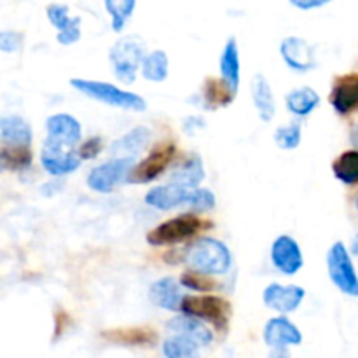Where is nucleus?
<instances>
[{
	"label": "nucleus",
	"mask_w": 358,
	"mask_h": 358,
	"mask_svg": "<svg viewBox=\"0 0 358 358\" xmlns=\"http://www.w3.org/2000/svg\"><path fill=\"white\" fill-rule=\"evenodd\" d=\"M145 205L150 208L168 212L178 206H189L196 212H208L217 205V198L210 189H187L175 184L156 185L145 194Z\"/></svg>",
	"instance_id": "f257e3e1"
},
{
	"label": "nucleus",
	"mask_w": 358,
	"mask_h": 358,
	"mask_svg": "<svg viewBox=\"0 0 358 358\" xmlns=\"http://www.w3.org/2000/svg\"><path fill=\"white\" fill-rule=\"evenodd\" d=\"M184 261L192 271L206 276L226 275L233 268V254L224 241L203 236L192 241L184 252Z\"/></svg>",
	"instance_id": "f03ea898"
},
{
	"label": "nucleus",
	"mask_w": 358,
	"mask_h": 358,
	"mask_svg": "<svg viewBox=\"0 0 358 358\" xmlns=\"http://www.w3.org/2000/svg\"><path fill=\"white\" fill-rule=\"evenodd\" d=\"M70 86L79 91V93L86 94L91 100H96L100 103L110 105V107L115 108H122V110L143 112L147 108L145 98L133 93V91L122 90V87L115 86V84L103 83V80L73 77V79H70Z\"/></svg>",
	"instance_id": "7ed1b4c3"
},
{
	"label": "nucleus",
	"mask_w": 358,
	"mask_h": 358,
	"mask_svg": "<svg viewBox=\"0 0 358 358\" xmlns=\"http://www.w3.org/2000/svg\"><path fill=\"white\" fill-rule=\"evenodd\" d=\"M145 55V42L136 35H124L115 41L108 51V59L115 77L124 84L135 83Z\"/></svg>",
	"instance_id": "20e7f679"
},
{
	"label": "nucleus",
	"mask_w": 358,
	"mask_h": 358,
	"mask_svg": "<svg viewBox=\"0 0 358 358\" xmlns=\"http://www.w3.org/2000/svg\"><path fill=\"white\" fill-rule=\"evenodd\" d=\"M182 315L196 318L203 324H212L217 329H226L229 325L233 306L229 301L213 294H201V296H184L180 304Z\"/></svg>",
	"instance_id": "39448f33"
},
{
	"label": "nucleus",
	"mask_w": 358,
	"mask_h": 358,
	"mask_svg": "<svg viewBox=\"0 0 358 358\" xmlns=\"http://www.w3.org/2000/svg\"><path fill=\"white\" fill-rule=\"evenodd\" d=\"M205 220L199 219L194 213H180L177 217L157 224L154 229L147 233V243L152 247H164V245L182 243V241L194 238L206 227Z\"/></svg>",
	"instance_id": "423d86ee"
},
{
	"label": "nucleus",
	"mask_w": 358,
	"mask_h": 358,
	"mask_svg": "<svg viewBox=\"0 0 358 358\" xmlns=\"http://www.w3.org/2000/svg\"><path fill=\"white\" fill-rule=\"evenodd\" d=\"M327 271L332 283L350 297H358V275L352 255L343 241H336L327 252Z\"/></svg>",
	"instance_id": "0eeeda50"
},
{
	"label": "nucleus",
	"mask_w": 358,
	"mask_h": 358,
	"mask_svg": "<svg viewBox=\"0 0 358 358\" xmlns=\"http://www.w3.org/2000/svg\"><path fill=\"white\" fill-rule=\"evenodd\" d=\"M80 140H83V124L76 115L58 112L45 119L44 145L63 150H77Z\"/></svg>",
	"instance_id": "6e6552de"
},
{
	"label": "nucleus",
	"mask_w": 358,
	"mask_h": 358,
	"mask_svg": "<svg viewBox=\"0 0 358 358\" xmlns=\"http://www.w3.org/2000/svg\"><path fill=\"white\" fill-rule=\"evenodd\" d=\"M133 166H135V159H129V157H114V159L105 161L90 170L86 177L87 187L94 192L108 194L119 184L128 182V175Z\"/></svg>",
	"instance_id": "1a4fd4ad"
},
{
	"label": "nucleus",
	"mask_w": 358,
	"mask_h": 358,
	"mask_svg": "<svg viewBox=\"0 0 358 358\" xmlns=\"http://www.w3.org/2000/svg\"><path fill=\"white\" fill-rule=\"evenodd\" d=\"M177 154V145L171 142L161 143L154 147L150 154H147L140 163H135L128 175V182L131 184H149L166 171Z\"/></svg>",
	"instance_id": "9d476101"
},
{
	"label": "nucleus",
	"mask_w": 358,
	"mask_h": 358,
	"mask_svg": "<svg viewBox=\"0 0 358 358\" xmlns=\"http://www.w3.org/2000/svg\"><path fill=\"white\" fill-rule=\"evenodd\" d=\"M269 257H271L275 269L287 276L297 275L304 266L301 245L290 234H280L275 238V241L271 243V250H269Z\"/></svg>",
	"instance_id": "9b49d317"
},
{
	"label": "nucleus",
	"mask_w": 358,
	"mask_h": 358,
	"mask_svg": "<svg viewBox=\"0 0 358 358\" xmlns=\"http://www.w3.org/2000/svg\"><path fill=\"white\" fill-rule=\"evenodd\" d=\"M280 55H282L285 65L294 72H310V70L317 69L318 65L313 44H310L306 38L297 37V35L283 38L282 44H280Z\"/></svg>",
	"instance_id": "f8f14e48"
},
{
	"label": "nucleus",
	"mask_w": 358,
	"mask_h": 358,
	"mask_svg": "<svg viewBox=\"0 0 358 358\" xmlns=\"http://www.w3.org/2000/svg\"><path fill=\"white\" fill-rule=\"evenodd\" d=\"M306 290L299 285H283V283H269L262 292V301L266 308L276 311L282 317L294 313L303 304Z\"/></svg>",
	"instance_id": "ddd939ff"
},
{
	"label": "nucleus",
	"mask_w": 358,
	"mask_h": 358,
	"mask_svg": "<svg viewBox=\"0 0 358 358\" xmlns=\"http://www.w3.org/2000/svg\"><path fill=\"white\" fill-rule=\"evenodd\" d=\"M45 16L49 23L58 30L56 41L62 45H72L80 38V16H70V9L65 3H49L45 7Z\"/></svg>",
	"instance_id": "4468645a"
},
{
	"label": "nucleus",
	"mask_w": 358,
	"mask_h": 358,
	"mask_svg": "<svg viewBox=\"0 0 358 358\" xmlns=\"http://www.w3.org/2000/svg\"><path fill=\"white\" fill-rule=\"evenodd\" d=\"M262 339L269 348H289L303 343V332L294 322H290V318L278 315L266 322Z\"/></svg>",
	"instance_id": "2eb2a0df"
},
{
	"label": "nucleus",
	"mask_w": 358,
	"mask_h": 358,
	"mask_svg": "<svg viewBox=\"0 0 358 358\" xmlns=\"http://www.w3.org/2000/svg\"><path fill=\"white\" fill-rule=\"evenodd\" d=\"M168 331L177 338L185 339V341L192 343L198 348H208L213 343V332L203 322L196 320V318L187 317V315H177L168 322Z\"/></svg>",
	"instance_id": "dca6fc26"
},
{
	"label": "nucleus",
	"mask_w": 358,
	"mask_h": 358,
	"mask_svg": "<svg viewBox=\"0 0 358 358\" xmlns=\"http://www.w3.org/2000/svg\"><path fill=\"white\" fill-rule=\"evenodd\" d=\"M41 164L52 177H65V175H70L79 170L83 161L77 156V150L55 149V147L42 143Z\"/></svg>",
	"instance_id": "f3484780"
},
{
	"label": "nucleus",
	"mask_w": 358,
	"mask_h": 358,
	"mask_svg": "<svg viewBox=\"0 0 358 358\" xmlns=\"http://www.w3.org/2000/svg\"><path fill=\"white\" fill-rule=\"evenodd\" d=\"M219 69L222 83L236 96L241 83V62L236 37H229L226 44H224V49L219 58Z\"/></svg>",
	"instance_id": "a211bd4d"
},
{
	"label": "nucleus",
	"mask_w": 358,
	"mask_h": 358,
	"mask_svg": "<svg viewBox=\"0 0 358 358\" xmlns=\"http://www.w3.org/2000/svg\"><path fill=\"white\" fill-rule=\"evenodd\" d=\"M338 114L346 115L358 108V73H346L336 79L329 98Z\"/></svg>",
	"instance_id": "6ab92c4d"
},
{
	"label": "nucleus",
	"mask_w": 358,
	"mask_h": 358,
	"mask_svg": "<svg viewBox=\"0 0 358 358\" xmlns=\"http://www.w3.org/2000/svg\"><path fill=\"white\" fill-rule=\"evenodd\" d=\"M149 299L154 306L166 311H180L182 299H184V290L180 283L171 276L156 280L149 289Z\"/></svg>",
	"instance_id": "aec40b11"
},
{
	"label": "nucleus",
	"mask_w": 358,
	"mask_h": 358,
	"mask_svg": "<svg viewBox=\"0 0 358 358\" xmlns=\"http://www.w3.org/2000/svg\"><path fill=\"white\" fill-rule=\"evenodd\" d=\"M0 138L7 143V147L28 149L34 138V131L30 122L21 115H3L0 117Z\"/></svg>",
	"instance_id": "412c9836"
},
{
	"label": "nucleus",
	"mask_w": 358,
	"mask_h": 358,
	"mask_svg": "<svg viewBox=\"0 0 358 358\" xmlns=\"http://www.w3.org/2000/svg\"><path fill=\"white\" fill-rule=\"evenodd\" d=\"M205 177L206 171L203 157L199 154L192 152L177 168H173V171L170 175V184L187 189H198L199 184L205 180Z\"/></svg>",
	"instance_id": "4be33fe9"
},
{
	"label": "nucleus",
	"mask_w": 358,
	"mask_h": 358,
	"mask_svg": "<svg viewBox=\"0 0 358 358\" xmlns=\"http://www.w3.org/2000/svg\"><path fill=\"white\" fill-rule=\"evenodd\" d=\"M250 91L252 100H254L255 110H257L259 117H261L262 121L269 122L276 114V101L268 77L261 72L255 73V76L252 77Z\"/></svg>",
	"instance_id": "5701e85b"
},
{
	"label": "nucleus",
	"mask_w": 358,
	"mask_h": 358,
	"mask_svg": "<svg viewBox=\"0 0 358 358\" xmlns=\"http://www.w3.org/2000/svg\"><path fill=\"white\" fill-rule=\"evenodd\" d=\"M149 140L150 129L147 128V126H135V128L129 129L128 133L119 136V138L110 145V150L117 157H129V159H135V157L145 149Z\"/></svg>",
	"instance_id": "b1692460"
},
{
	"label": "nucleus",
	"mask_w": 358,
	"mask_h": 358,
	"mask_svg": "<svg viewBox=\"0 0 358 358\" xmlns=\"http://www.w3.org/2000/svg\"><path fill=\"white\" fill-rule=\"evenodd\" d=\"M320 105V94L310 86L294 87L285 94V107L296 117H308Z\"/></svg>",
	"instance_id": "393cba45"
},
{
	"label": "nucleus",
	"mask_w": 358,
	"mask_h": 358,
	"mask_svg": "<svg viewBox=\"0 0 358 358\" xmlns=\"http://www.w3.org/2000/svg\"><path fill=\"white\" fill-rule=\"evenodd\" d=\"M103 338L117 345L128 346H145L156 343V332L147 327H126V329H112L103 332Z\"/></svg>",
	"instance_id": "a878e982"
},
{
	"label": "nucleus",
	"mask_w": 358,
	"mask_h": 358,
	"mask_svg": "<svg viewBox=\"0 0 358 358\" xmlns=\"http://www.w3.org/2000/svg\"><path fill=\"white\" fill-rule=\"evenodd\" d=\"M140 70H142L143 79L150 80V83H164L170 73V58H168L166 51L154 49V51L147 52L143 56Z\"/></svg>",
	"instance_id": "bb28decb"
},
{
	"label": "nucleus",
	"mask_w": 358,
	"mask_h": 358,
	"mask_svg": "<svg viewBox=\"0 0 358 358\" xmlns=\"http://www.w3.org/2000/svg\"><path fill=\"white\" fill-rule=\"evenodd\" d=\"M332 171L339 182L346 185L358 184V150H346L332 163Z\"/></svg>",
	"instance_id": "cd10ccee"
},
{
	"label": "nucleus",
	"mask_w": 358,
	"mask_h": 358,
	"mask_svg": "<svg viewBox=\"0 0 358 358\" xmlns=\"http://www.w3.org/2000/svg\"><path fill=\"white\" fill-rule=\"evenodd\" d=\"M103 6L110 16V27L115 34L124 30L126 23L133 16V10L136 9L135 0H105Z\"/></svg>",
	"instance_id": "c85d7f7f"
},
{
	"label": "nucleus",
	"mask_w": 358,
	"mask_h": 358,
	"mask_svg": "<svg viewBox=\"0 0 358 358\" xmlns=\"http://www.w3.org/2000/svg\"><path fill=\"white\" fill-rule=\"evenodd\" d=\"M203 100H205V107L208 108L226 107L234 100V94L227 90L222 80L208 79L205 83V90H203Z\"/></svg>",
	"instance_id": "c756f323"
},
{
	"label": "nucleus",
	"mask_w": 358,
	"mask_h": 358,
	"mask_svg": "<svg viewBox=\"0 0 358 358\" xmlns=\"http://www.w3.org/2000/svg\"><path fill=\"white\" fill-rule=\"evenodd\" d=\"M164 358H201V352L196 345L185 341V339L171 336L163 343Z\"/></svg>",
	"instance_id": "7c9ffc66"
},
{
	"label": "nucleus",
	"mask_w": 358,
	"mask_h": 358,
	"mask_svg": "<svg viewBox=\"0 0 358 358\" xmlns=\"http://www.w3.org/2000/svg\"><path fill=\"white\" fill-rule=\"evenodd\" d=\"M273 138L275 143L283 150H294L301 145V140H303V128H301L299 122H290V124H283L280 128H276V131L273 133Z\"/></svg>",
	"instance_id": "2f4dec72"
},
{
	"label": "nucleus",
	"mask_w": 358,
	"mask_h": 358,
	"mask_svg": "<svg viewBox=\"0 0 358 358\" xmlns=\"http://www.w3.org/2000/svg\"><path fill=\"white\" fill-rule=\"evenodd\" d=\"M31 164V154L28 149L6 147L0 150V170H23Z\"/></svg>",
	"instance_id": "473e14b6"
},
{
	"label": "nucleus",
	"mask_w": 358,
	"mask_h": 358,
	"mask_svg": "<svg viewBox=\"0 0 358 358\" xmlns=\"http://www.w3.org/2000/svg\"><path fill=\"white\" fill-rule=\"evenodd\" d=\"M178 283H180V287H184V289L201 294H210L212 290L217 289V283L213 282L210 276L201 275V273L198 271H192V269L182 273L180 282Z\"/></svg>",
	"instance_id": "72a5a7b5"
},
{
	"label": "nucleus",
	"mask_w": 358,
	"mask_h": 358,
	"mask_svg": "<svg viewBox=\"0 0 358 358\" xmlns=\"http://www.w3.org/2000/svg\"><path fill=\"white\" fill-rule=\"evenodd\" d=\"M101 149H103V140L100 136H91L80 143L79 149H77V156L80 157V161L94 159L101 152Z\"/></svg>",
	"instance_id": "f704fd0d"
},
{
	"label": "nucleus",
	"mask_w": 358,
	"mask_h": 358,
	"mask_svg": "<svg viewBox=\"0 0 358 358\" xmlns=\"http://www.w3.org/2000/svg\"><path fill=\"white\" fill-rule=\"evenodd\" d=\"M23 42V34L16 30H3L0 31V51L14 52L21 48Z\"/></svg>",
	"instance_id": "c9c22d12"
},
{
	"label": "nucleus",
	"mask_w": 358,
	"mask_h": 358,
	"mask_svg": "<svg viewBox=\"0 0 358 358\" xmlns=\"http://www.w3.org/2000/svg\"><path fill=\"white\" fill-rule=\"evenodd\" d=\"M182 128H184V131L187 135H196V133L203 131L206 128V121L203 115H187L184 119V122H182Z\"/></svg>",
	"instance_id": "e433bc0d"
},
{
	"label": "nucleus",
	"mask_w": 358,
	"mask_h": 358,
	"mask_svg": "<svg viewBox=\"0 0 358 358\" xmlns=\"http://www.w3.org/2000/svg\"><path fill=\"white\" fill-rule=\"evenodd\" d=\"M294 7L301 10H313V9H320V7L327 6V0H290Z\"/></svg>",
	"instance_id": "4c0bfd02"
},
{
	"label": "nucleus",
	"mask_w": 358,
	"mask_h": 358,
	"mask_svg": "<svg viewBox=\"0 0 358 358\" xmlns=\"http://www.w3.org/2000/svg\"><path fill=\"white\" fill-rule=\"evenodd\" d=\"M268 358H292V355H290L289 348H271Z\"/></svg>",
	"instance_id": "58836bf2"
},
{
	"label": "nucleus",
	"mask_w": 358,
	"mask_h": 358,
	"mask_svg": "<svg viewBox=\"0 0 358 358\" xmlns=\"http://www.w3.org/2000/svg\"><path fill=\"white\" fill-rule=\"evenodd\" d=\"M350 140H352L353 147H357V150H358V122H355V126L352 128V133H350Z\"/></svg>",
	"instance_id": "ea45409f"
},
{
	"label": "nucleus",
	"mask_w": 358,
	"mask_h": 358,
	"mask_svg": "<svg viewBox=\"0 0 358 358\" xmlns=\"http://www.w3.org/2000/svg\"><path fill=\"white\" fill-rule=\"evenodd\" d=\"M355 206H357V210H358V194H357V198H355Z\"/></svg>",
	"instance_id": "a19ab883"
}]
</instances>
